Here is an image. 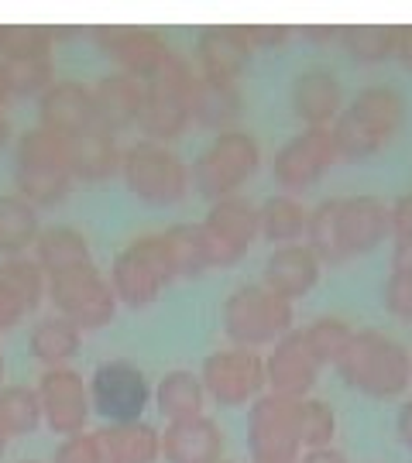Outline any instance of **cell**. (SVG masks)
<instances>
[{
    "label": "cell",
    "mask_w": 412,
    "mask_h": 463,
    "mask_svg": "<svg viewBox=\"0 0 412 463\" xmlns=\"http://www.w3.org/2000/svg\"><path fill=\"white\" fill-rule=\"evenodd\" d=\"M337 374L368 398H398L409 388V350L381 330H354L344 354L337 357Z\"/></svg>",
    "instance_id": "cell-1"
},
{
    "label": "cell",
    "mask_w": 412,
    "mask_h": 463,
    "mask_svg": "<svg viewBox=\"0 0 412 463\" xmlns=\"http://www.w3.org/2000/svg\"><path fill=\"white\" fill-rule=\"evenodd\" d=\"M72 165H69V141L45 128H32L17 137L14 185L17 196L28 199L34 210L59 206L72 189Z\"/></svg>",
    "instance_id": "cell-2"
},
{
    "label": "cell",
    "mask_w": 412,
    "mask_h": 463,
    "mask_svg": "<svg viewBox=\"0 0 412 463\" xmlns=\"http://www.w3.org/2000/svg\"><path fill=\"white\" fill-rule=\"evenodd\" d=\"M193 83H196V72L176 52L165 59V66L158 72H151L145 80V110H141V120H138L145 141L165 145V141L182 137V131L193 124L189 120Z\"/></svg>",
    "instance_id": "cell-3"
},
{
    "label": "cell",
    "mask_w": 412,
    "mask_h": 463,
    "mask_svg": "<svg viewBox=\"0 0 412 463\" xmlns=\"http://www.w3.org/2000/svg\"><path fill=\"white\" fill-rule=\"evenodd\" d=\"M258 165H262L258 141L241 128H234V131L216 134L214 141L199 151V158L189 168V185H196L199 196L216 203V199L237 196L241 185L258 172Z\"/></svg>",
    "instance_id": "cell-4"
},
{
    "label": "cell",
    "mask_w": 412,
    "mask_h": 463,
    "mask_svg": "<svg viewBox=\"0 0 412 463\" xmlns=\"http://www.w3.org/2000/svg\"><path fill=\"white\" fill-rule=\"evenodd\" d=\"M292 302L268 292L264 285H241L234 288L227 302H224V333L231 336L237 347H272L292 326Z\"/></svg>",
    "instance_id": "cell-5"
},
{
    "label": "cell",
    "mask_w": 412,
    "mask_h": 463,
    "mask_svg": "<svg viewBox=\"0 0 412 463\" xmlns=\"http://www.w3.org/2000/svg\"><path fill=\"white\" fill-rule=\"evenodd\" d=\"M107 281L114 288L117 302H124L131 309H149L151 302H158L165 285L176 281V268H172L162 233H145V237L131 241L114 258Z\"/></svg>",
    "instance_id": "cell-6"
},
{
    "label": "cell",
    "mask_w": 412,
    "mask_h": 463,
    "mask_svg": "<svg viewBox=\"0 0 412 463\" xmlns=\"http://www.w3.org/2000/svg\"><path fill=\"white\" fill-rule=\"evenodd\" d=\"M120 175L128 193L149 206H176L189 193V165L176 151L155 141H138L131 148H124Z\"/></svg>",
    "instance_id": "cell-7"
},
{
    "label": "cell",
    "mask_w": 412,
    "mask_h": 463,
    "mask_svg": "<svg viewBox=\"0 0 412 463\" xmlns=\"http://www.w3.org/2000/svg\"><path fill=\"white\" fill-rule=\"evenodd\" d=\"M55 313L66 316L80 333L103 330L117 313V296L110 281L100 275L97 265L72 268L66 275L49 279V292Z\"/></svg>",
    "instance_id": "cell-8"
},
{
    "label": "cell",
    "mask_w": 412,
    "mask_h": 463,
    "mask_svg": "<svg viewBox=\"0 0 412 463\" xmlns=\"http://www.w3.org/2000/svg\"><path fill=\"white\" fill-rule=\"evenodd\" d=\"M251 463H299V402L258 395L247 412Z\"/></svg>",
    "instance_id": "cell-9"
},
{
    "label": "cell",
    "mask_w": 412,
    "mask_h": 463,
    "mask_svg": "<svg viewBox=\"0 0 412 463\" xmlns=\"http://www.w3.org/2000/svg\"><path fill=\"white\" fill-rule=\"evenodd\" d=\"M199 237H203V250H206L210 268L237 265L251 250V244L258 241V206L241 193L216 199L210 213L199 223Z\"/></svg>",
    "instance_id": "cell-10"
},
{
    "label": "cell",
    "mask_w": 412,
    "mask_h": 463,
    "mask_svg": "<svg viewBox=\"0 0 412 463\" xmlns=\"http://www.w3.org/2000/svg\"><path fill=\"white\" fill-rule=\"evenodd\" d=\"M90 409L107 419V426L117 422H138L151 402V388L145 371L124 357L103 361L90 381Z\"/></svg>",
    "instance_id": "cell-11"
},
{
    "label": "cell",
    "mask_w": 412,
    "mask_h": 463,
    "mask_svg": "<svg viewBox=\"0 0 412 463\" xmlns=\"http://www.w3.org/2000/svg\"><path fill=\"white\" fill-rule=\"evenodd\" d=\"M199 384L220 409H241L264 392V357L244 347L216 350L203 361Z\"/></svg>",
    "instance_id": "cell-12"
},
{
    "label": "cell",
    "mask_w": 412,
    "mask_h": 463,
    "mask_svg": "<svg viewBox=\"0 0 412 463\" xmlns=\"http://www.w3.org/2000/svg\"><path fill=\"white\" fill-rule=\"evenodd\" d=\"M337 162L340 158H337V145H333L330 128H306L275 151L272 175L285 189V196H299V193L313 189Z\"/></svg>",
    "instance_id": "cell-13"
},
{
    "label": "cell",
    "mask_w": 412,
    "mask_h": 463,
    "mask_svg": "<svg viewBox=\"0 0 412 463\" xmlns=\"http://www.w3.org/2000/svg\"><path fill=\"white\" fill-rule=\"evenodd\" d=\"M100 52L117 62V72H128L134 80H149L151 72L165 66V59L172 55V45L165 42L162 32L145 28V24H103L93 28Z\"/></svg>",
    "instance_id": "cell-14"
},
{
    "label": "cell",
    "mask_w": 412,
    "mask_h": 463,
    "mask_svg": "<svg viewBox=\"0 0 412 463\" xmlns=\"http://www.w3.org/2000/svg\"><path fill=\"white\" fill-rule=\"evenodd\" d=\"M38 405H42V419L52 432H59L62 439L86 432V419H90V392L82 384V374L72 367H49L38 388Z\"/></svg>",
    "instance_id": "cell-15"
},
{
    "label": "cell",
    "mask_w": 412,
    "mask_h": 463,
    "mask_svg": "<svg viewBox=\"0 0 412 463\" xmlns=\"http://www.w3.org/2000/svg\"><path fill=\"white\" fill-rule=\"evenodd\" d=\"M316 378L320 361L306 347L302 330H289L279 344H272V354L264 357V384L272 388V395L302 402L316 388Z\"/></svg>",
    "instance_id": "cell-16"
},
{
    "label": "cell",
    "mask_w": 412,
    "mask_h": 463,
    "mask_svg": "<svg viewBox=\"0 0 412 463\" xmlns=\"http://www.w3.org/2000/svg\"><path fill=\"white\" fill-rule=\"evenodd\" d=\"M38 128L59 134V137H80V134L100 128L93 90L76 80H55L38 97Z\"/></svg>",
    "instance_id": "cell-17"
},
{
    "label": "cell",
    "mask_w": 412,
    "mask_h": 463,
    "mask_svg": "<svg viewBox=\"0 0 412 463\" xmlns=\"http://www.w3.org/2000/svg\"><path fill=\"white\" fill-rule=\"evenodd\" d=\"M251 45L241 34V24H206L196 34L199 76H210L220 83H237L251 69Z\"/></svg>",
    "instance_id": "cell-18"
},
{
    "label": "cell",
    "mask_w": 412,
    "mask_h": 463,
    "mask_svg": "<svg viewBox=\"0 0 412 463\" xmlns=\"http://www.w3.org/2000/svg\"><path fill=\"white\" fill-rule=\"evenodd\" d=\"M289 99H292V114L306 128H330L337 120V114L344 110L340 80L323 66L302 69L289 86Z\"/></svg>",
    "instance_id": "cell-19"
},
{
    "label": "cell",
    "mask_w": 412,
    "mask_h": 463,
    "mask_svg": "<svg viewBox=\"0 0 412 463\" xmlns=\"http://www.w3.org/2000/svg\"><path fill=\"white\" fill-rule=\"evenodd\" d=\"M165 463H220L224 460V432L214 419L196 415L168 422L165 432H158Z\"/></svg>",
    "instance_id": "cell-20"
},
{
    "label": "cell",
    "mask_w": 412,
    "mask_h": 463,
    "mask_svg": "<svg viewBox=\"0 0 412 463\" xmlns=\"http://www.w3.org/2000/svg\"><path fill=\"white\" fill-rule=\"evenodd\" d=\"M392 233L388 206L378 196L340 199V248L347 258L371 254Z\"/></svg>",
    "instance_id": "cell-21"
},
{
    "label": "cell",
    "mask_w": 412,
    "mask_h": 463,
    "mask_svg": "<svg viewBox=\"0 0 412 463\" xmlns=\"http://www.w3.org/2000/svg\"><path fill=\"white\" fill-rule=\"evenodd\" d=\"M320 261L306 244H285V248H272L268 261H264V288L275 292L285 302L310 296L320 281Z\"/></svg>",
    "instance_id": "cell-22"
},
{
    "label": "cell",
    "mask_w": 412,
    "mask_h": 463,
    "mask_svg": "<svg viewBox=\"0 0 412 463\" xmlns=\"http://www.w3.org/2000/svg\"><path fill=\"white\" fill-rule=\"evenodd\" d=\"M90 90H93V103H97V124L103 131H128L141 120V110H145V83L141 80H134L128 72H110Z\"/></svg>",
    "instance_id": "cell-23"
},
{
    "label": "cell",
    "mask_w": 412,
    "mask_h": 463,
    "mask_svg": "<svg viewBox=\"0 0 412 463\" xmlns=\"http://www.w3.org/2000/svg\"><path fill=\"white\" fill-rule=\"evenodd\" d=\"M244 114V99L237 83H220L210 76H196L189 93V120L206 131H234V124Z\"/></svg>",
    "instance_id": "cell-24"
},
{
    "label": "cell",
    "mask_w": 412,
    "mask_h": 463,
    "mask_svg": "<svg viewBox=\"0 0 412 463\" xmlns=\"http://www.w3.org/2000/svg\"><path fill=\"white\" fill-rule=\"evenodd\" d=\"M344 110L361 128L375 134L385 148L396 141V134L406 124V99L398 97V90H392V86H364Z\"/></svg>",
    "instance_id": "cell-25"
},
{
    "label": "cell",
    "mask_w": 412,
    "mask_h": 463,
    "mask_svg": "<svg viewBox=\"0 0 412 463\" xmlns=\"http://www.w3.org/2000/svg\"><path fill=\"white\" fill-rule=\"evenodd\" d=\"M124 148L117 145V134L93 128V131L69 137V165L76 183H107L120 172Z\"/></svg>",
    "instance_id": "cell-26"
},
{
    "label": "cell",
    "mask_w": 412,
    "mask_h": 463,
    "mask_svg": "<svg viewBox=\"0 0 412 463\" xmlns=\"http://www.w3.org/2000/svg\"><path fill=\"white\" fill-rule=\"evenodd\" d=\"M97 443L103 463H155L162 457L158 430L145 419L103 426V430H97Z\"/></svg>",
    "instance_id": "cell-27"
},
{
    "label": "cell",
    "mask_w": 412,
    "mask_h": 463,
    "mask_svg": "<svg viewBox=\"0 0 412 463\" xmlns=\"http://www.w3.org/2000/svg\"><path fill=\"white\" fill-rule=\"evenodd\" d=\"M34 265L45 271V279L66 275L72 268L93 265L90 258V241L76 227H49L34 241Z\"/></svg>",
    "instance_id": "cell-28"
},
{
    "label": "cell",
    "mask_w": 412,
    "mask_h": 463,
    "mask_svg": "<svg viewBox=\"0 0 412 463\" xmlns=\"http://www.w3.org/2000/svg\"><path fill=\"white\" fill-rule=\"evenodd\" d=\"M28 347H32L34 361L45 364V371H49V367H69V361H72L82 347V333L69 323L66 316L52 313V316H42L32 326Z\"/></svg>",
    "instance_id": "cell-29"
},
{
    "label": "cell",
    "mask_w": 412,
    "mask_h": 463,
    "mask_svg": "<svg viewBox=\"0 0 412 463\" xmlns=\"http://www.w3.org/2000/svg\"><path fill=\"white\" fill-rule=\"evenodd\" d=\"M306 220H310V210L296 196H285V193L268 196L258 206V237L272 241L275 248L299 244L306 237Z\"/></svg>",
    "instance_id": "cell-30"
},
{
    "label": "cell",
    "mask_w": 412,
    "mask_h": 463,
    "mask_svg": "<svg viewBox=\"0 0 412 463\" xmlns=\"http://www.w3.org/2000/svg\"><path fill=\"white\" fill-rule=\"evenodd\" d=\"M42 233V220L28 199H21L17 193L0 196V258H21L34 248Z\"/></svg>",
    "instance_id": "cell-31"
},
{
    "label": "cell",
    "mask_w": 412,
    "mask_h": 463,
    "mask_svg": "<svg viewBox=\"0 0 412 463\" xmlns=\"http://www.w3.org/2000/svg\"><path fill=\"white\" fill-rule=\"evenodd\" d=\"M203 402H206V392L199 384V374H193V371H168L155 388V409L168 422L203 415Z\"/></svg>",
    "instance_id": "cell-32"
},
{
    "label": "cell",
    "mask_w": 412,
    "mask_h": 463,
    "mask_svg": "<svg viewBox=\"0 0 412 463\" xmlns=\"http://www.w3.org/2000/svg\"><path fill=\"white\" fill-rule=\"evenodd\" d=\"M306 248L313 250L320 265H344L347 254L340 248V199H323L306 220Z\"/></svg>",
    "instance_id": "cell-33"
},
{
    "label": "cell",
    "mask_w": 412,
    "mask_h": 463,
    "mask_svg": "<svg viewBox=\"0 0 412 463\" xmlns=\"http://www.w3.org/2000/svg\"><path fill=\"white\" fill-rule=\"evenodd\" d=\"M344 49L361 66H381L398 49V24H350L344 28Z\"/></svg>",
    "instance_id": "cell-34"
},
{
    "label": "cell",
    "mask_w": 412,
    "mask_h": 463,
    "mask_svg": "<svg viewBox=\"0 0 412 463\" xmlns=\"http://www.w3.org/2000/svg\"><path fill=\"white\" fill-rule=\"evenodd\" d=\"M42 426V405L28 384H0V430L7 439L32 436Z\"/></svg>",
    "instance_id": "cell-35"
},
{
    "label": "cell",
    "mask_w": 412,
    "mask_h": 463,
    "mask_svg": "<svg viewBox=\"0 0 412 463\" xmlns=\"http://www.w3.org/2000/svg\"><path fill=\"white\" fill-rule=\"evenodd\" d=\"M0 285L21 302L24 313L38 309L45 292H49L45 271L34 265V258H28V254H21V258H4V261H0Z\"/></svg>",
    "instance_id": "cell-36"
},
{
    "label": "cell",
    "mask_w": 412,
    "mask_h": 463,
    "mask_svg": "<svg viewBox=\"0 0 412 463\" xmlns=\"http://www.w3.org/2000/svg\"><path fill=\"white\" fill-rule=\"evenodd\" d=\"M55 32L42 24H0V62L52 59Z\"/></svg>",
    "instance_id": "cell-37"
},
{
    "label": "cell",
    "mask_w": 412,
    "mask_h": 463,
    "mask_svg": "<svg viewBox=\"0 0 412 463\" xmlns=\"http://www.w3.org/2000/svg\"><path fill=\"white\" fill-rule=\"evenodd\" d=\"M176 279H199L206 271V250H203V237H199V223H176L162 233Z\"/></svg>",
    "instance_id": "cell-38"
},
{
    "label": "cell",
    "mask_w": 412,
    "mask_h": 463,
    "mask_svg": "<svg viewBox=\"0 0 412 463\" xmlns=\"http://www.w3.org/2000/svg\"><path fill=\"white\" fill-rule=\"evenodd\" d=\"M350 333L354 330L347 326L344 319L320 316V319H313V323L302 330V336H306V347L313 350V357L320 361V367H323V364H337V357L344 354Z\"/></svg>",
    "instance_id": "cell-39"
},
{
    "label": "cell",
    "mask_w": 412,
    "mask_h": 463,
    "mask_svg": "<svg viewBox=\"0 0 412 463\" xmlns=\"http://www.w3.org/2000/svg\"><path fill=\"white\" fill-rule=\"evenodd\" d=\"M337 436V415L327 402L320 398H302L299 402V447H330Z\"/></svg>",
    "instance_id": "cell-40"
},
{
    "label": "cell",
    "mask_w": 412,
    "mask_h": 463,
    "mask_svg": "<svg viewBox=\"0 0 412 463\" xmlns=\"http://www.w3.org/2000/svg\"><path fill=\"white\" fill-rule=\"evenodd\" d=\"M11 72L14 97H42L55 83V66L52 59H28V62H4Z\"/></svg>",
    "instance_id": "cell-41"
},
{
    "label": "cell",
    "mask_w": 412,
    "mask_h": 463,
    "mask_svg": "<svg viewBox=\"0 0 412 463\" xmlns=\"http://www.w3.org/2000/svg\"><path fill=\"white\" fill-rule=\"evenodd\" d=\"M381 306L396 319L412 323V271H388L381 288Z\"/></svg>",
    "instance_id": "cell-42"
},
{
    "label": "cell",
    "mask_w": 412,
    "mask_h": 463,
    "mask_svg": "<svg viewBox=\"0 0 412 463\" xmlns=\"http://www.w3.org/2000/svg\"><path fill=\"white\" fill-rule=\"evenodd\" d=\"M52 463H103L97 432H76V436H66V439L55 447Z\"/></svg>",
    "instance_id": "cell-43"
},
{
    "label": "cell",
    "mask_w": 412,
    "mask_h": 463,
    "mask_svg": "<svg viewBox=\"0 0 412 463\" xmlns=\"http://www.w3.org/2000/svg\"><path fill=\"white\" fill-rule=\"evenodd\" d=\"M241 34H244V42L254 49H264V52H279L289 45V38H292V28L289 24H241Z\"/></svg>",
    "instance_id": "cell-44"
},
{
    "label": "cell",
    "mask_w": 412,
    "mask_h": 463,
    "mask_svg": "<svg viewBox=\"0 0 412 463\" xmlns=\"http://www.w3.org/2000/svg\"><path fill=\"white\" fill-rule=\"evenodd\" d=\"M388 223L396 241H412V193L396 199V206H388Z\"/></svg>",
    "instance_id": "cell-45"
},
{
    "label": "cell",
    "mask_w": 412,
    "mask_h": 463,
    "mask_svg": "<svg viewBox=\"0 0 412 463\" xmlns=\"http://www.w3.org/2000/svg\"><path fill=\"white\" fill-rule=\"evenodd\" d=\"M24 319V309H21V302H17L4 285H0V333L14 330L17 323Z\"/></svg>",
    "instance_id": "cell-46"
},
{
    "label": "cell",
    "mask_w": 412,
    "mask_h": 463,
    "mask_svg": "<svg viewBox=\"0 0 412 463\" xmlns=\"http://www.w3.org/2000/svg\"><path fill=\"white\" fill-rule=\"evenodd\" d=\"M302 34H306V38H313V42H340V38H344V24H323V28H320V24H310V28H302Z\"/></svg>",
    "instance_id": "cell-47"
},
{
    "label": "cell",
    "mask_w": 412,
    "mask_h": 463,
    "mask_svg": "<svg viewBox=\"0 0 412 463\" xmlns=\"http://www.w3.org/2000/svg\"><path fill=\"white\" fill-rule=\"evenodd\" d=\"M396 432H398V439H402V447L412 449V402H406V405L398 409Z\"/></svg>",
    "instance_id": "cell-48"
},
{
    "label": "cell",
    "mask_w": 412,
    "mask_h": 463,
    "mask_svg": "<svg viewBox=\"0 0 412 463\" xmlns=\"http://www.w3.org/2000/svg\"><path fill=\"white\" fill-rule=\"evenodd\" d=\"M396 59L406 69H412V24H398V49Z\"/></svg>",
    "instance_id": "cell-49"
},
{
    "label": "cell",
    "mask_w": 412,
    "mask_h": 463,
    "mask_svg": "<svg viewBox=\"0 0 412 463\" xmlns=\"http://www.w3.org/2000/svg\"><path fill=\"white\" fill-rule=\"evenodd\" d=\"M299 463H347V457L333 447H320V449H310L306 457H299Z\"/></svg>",
    "instance_id": "cell-50"
},
{
    "label": "cell",
    "mask_w": 412,
    "mask_h": 463,
    "mask_svg": "<svg viewBox=\"0 0 412 463\" xmlns=\"http://www.w3.org/2000/svg\"><path fill=\"white\" fill-rule=\"evenodd\" d=\"M392 271H412V241H396V248H392Z\"/></svg>",
    "instance_id": "cell-51"
},
{
    "label": "cell",
    "mask_w": 412,
    "mask_h": 463,
    "mask_svg": "<svg viewBox=\"0 0 412 463\" xmlns=\"http://www.w3.org/2000/svg\"><path fill=\"white\" fill-rule=\"evenodd\" d=\"M14 99V86H11V72H7V66L0 62V110L7 107Z\"/></svg>",
    "instance_id": "cell-52"
},
{
    "label": "cell",
    "mask_w": 412,
    "mask_h": 463,
    "mask_svg": "<svg viewBox=\"0 0 412 463\" xmlns=\"http://www.w3.org/2000/svg\"><path fill=\"white\" fill-rule=\"evenodd\" d=\"M11 141V120H7V114L0 110V148Z\"/></svg>",
    "instance_id": "cell-53"
},
{
    "label": "cell",
    "mask_w": 412,
    "mask_h": 463,
    "mask_svg": "<svg viewBox=\"0 0 412 463\" xmlns=\"http://www.w3.org/2000/svg\"><path fill=\"white\" fill-rule=\"evenodd\" d=\"M7 443H11V439H7V432L0 430V457H4V453H7Z\"/></svg>",
    "instance_id": "cell-54"
},
{
    "label": "cell",
    "mask_w": 412,
    "mask_h": 463,
    "mask_svg": "<svg viewBox=\"0 0 412 463\" xmlns=\"http://www.w3.org/2000/svg\"><path fill=\"white\" fill-rule=\"evenodd\" d=\"M4 371H7V364H4V354H0V381H4Z\"/></svg>",
    "instance_id": "cell-55"
},
{
    "label": "cell",
    "mask_w": 412,
    "mask_h": 463,
    "mask_svg": "<svg viewBox=\"0 0 412 463\" xmlns=\"http://www.w3.org/2000/svg\"><path fill=\"white\" fill-rule=\"evenodd\" d=\"M409 384H412V357H409Z\"/></svg>",
    "instance_id": "cell-56"
},
{
    "label": "cell",
    "mask_w": 412,
    "mask_h": 463,
    "mask_svg": "<svg viewBox=\"0 0 412 463\" xmlns=\"http://www.w3.org/2000/svg\"><path fill=\"white\" fill-rule=\"evenodd\" d=\"M24 463H38V460H24Z\"/></svg>",
    "instance_id": "cell-57"
},
{
    "label": "cell",
    "mask_w": 412,
    "mask_h": 463,
    "mask_svg": "<svg viewBox=\"0 0 412 463\" xmlns=\"http://www.w3.org/2000/svg\"><path fill=\"white\" fill-rule=\"evenodd\" d=\"M220 463H227V460H220Z\"/></svg>",
    "instance_id": "cell-58"
}]
</instances>
